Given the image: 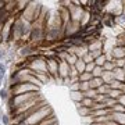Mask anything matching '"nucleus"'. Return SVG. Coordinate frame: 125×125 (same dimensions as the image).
<instances>
[{"label": "nucleus", "instance_id": "f257e3e1", "mask_svg": "<svg viewBox=\"0 0 125 125\" xmlns=\"http://www.w3.org/2000/svg\"><path fill=\"white\" fill-rule=\"evenodd\" d=\"M13 96H18V95H24V93H31V92H38V86L33 83H20L14 88H11Z\"/></svg>", "mask_w": 125, "mask_h": 125}, {"label": "nucleus", "instance_id": "f03ea898", "mask_svg": "<svg viewBox=\"0 0 125 125\" xmlns=\"http://www.w3.org/2000/svg\"><path fill=\"white\" fill-rule=\"evenodd\" d=\"M58 63L54 57L49 58V60H46V64H47V72L51 75H56L58 72Z\"/></svg>", "mask_w": 125, "mask_h": 125}, {"label": "nucleus", "instance_id": "7ed1b4c3", "mask_svg": "<svg viewBox=\"0 0 125 125\" xmlns=\"http://www.w3.org/2000/svg\"><path fill=\"white\" fill-rule=\"evenodd\" d=\"M68 67H70V64L67 63L65 60H61V61L58 63V72H60L61 76H65V75L68 74Z\"/></svg>", "mask_w": 125, "mask_h": 125}, {"label": "nucleus", "instance_id": "20e7f679", "mask_svg": "<svg viewBox=\"0 0 125 125\" xmlns=\"http://www.w3.org/2000/svg\"><path fill=\"white\" fill-rule=\"evenodd\" d=\"M75 67H76V70L82 74V72H85V68H86V63L83 61V60H78L76 61V64H75Z\"/></svg>", "mask_w": 125, "mask_h": 125}, {"label": "nucleus", "instance_id": "39448f33", "mask_svg": "<svg viewBox=\"0 0 125 125\" xmlns=\"http://www.w3.org/2000/svg\"><path fill=\"white\" fill-rule=\"evenodd\" d=\"M100 83H101V79L100 78H93L89 81V85H90V88H97Z\"/></svg>", "mask_w": 125, "mask_h": 125}, {"label": "nucleus", "instance_id": "423d86ee", "mask_svg": "<svg viewBox=\"0 0 125 125\" xmlns=\"http://www.w3.org/2000/svg\"><path fill=\"white\" fill-rule=\"evenodd\" d=\"M92 78H93L92 72H82V74L79 75V79L81 81H86V79H92Z\"/></svg>", "mask_w": 125, "mask_h": 125}, {"label": "nucleus", "instance_id": "0eeeda50", "mask_svg": "<svg viewBox=\"0 0 125 125\" xmlns=\"http://www.w3.org/2000/svg\"><path fill=\"white\" fill-rule=\"evenodd\" d=\"M104 63H106V58H104V56H100V57H97V60H96V65H97V67H101Z\"/></svg>", "mask_w": 125, "mask_h": 125}, {"label": "nucleus", "instance_id": "6e6552de", "mask_svg": "<svg viewBox=\"0 0 125 125\" xmlns=\"http://www.w3.org/2000/svg\"><path fill=\"white\" fill-rule=\"evenodd\" d=\"M8 97V93L6 89H0V99L1 100H6Z\"/></svg>", "mask_w": 125, "mask_h": 125}, {"label": "nucleus", "instance_id": "1a4fd4ad", "mask_svg": "<svg viewBox=\"0 0 125 125\" xmlns=\"http://www.w3.org/2000/svg\"><path fill=\"white\" fill-rule=\"evenodd\" d=\"M96 67V64L95 63H89V64H86V68H85V72H90L92 70Z\"/></svg>", "mask_w": 125, "mask_h": 125}, {"label": "nucleus", "instance_id": "9d476101", "mask_svg": "<svg viewBox=\"0 0 125 125\" xmlns=\"http://www.w3.org/2000/svg\"><path fill=\"white\" fill-rule=\"evenodd\" d=\"M31 51H32V50H31V47H29V46H26V47H24V49H22V51H21V54H24V56H26V54H29Z\"/></svg>", "mask_w": 125, "mask_h": 125}, {"label": "nucleus", "instance_id": "9b49d317", "mask_svg": "<svg viewBox=\"0 0 125 125\" xmlns=\"http://www.w3.org/2000/svg\"><path fill=\"white\" fill-rule=\"evenodd\" d=\"M4 72H6V68H4V65L0 63V79H3V76H4Z\"/></svg>", "mask_w": 125, "mask_h": 125}, {"label": "nucleus", "instance_id": "f8f14e48", "mask_svg": "<svg viewBox=\"0 0 125 125\" xmlns=\"http://www.w3.org/2000/svg\"><path fill=\"white\" fill-rule=\"evenodd\" d=\"M0 118H1V124L3 125H8V117L7 115H1Z\"/></svg>", "mask_w": 125, "mask_h": 125}, {"label": "nucleus", "instance_id": "ddd939ff", "mask_svg": "<svg viewBox=\"0 0 125 125\" xmlns=\"http://www.w3.org/2000/svg\"><path fill=\"white\" fill-rule=\"evenodd\" d=\"M0 60H1V53H0Z\"/></svg>", "mask_w": 125, "mask_h": 125}, {"label": "nucleus", "instance_id": "4468645a", "mask_svg": "<svg viewBox=\"0 0 125 125\" xmlns=\"http://www.w3.org/2000/svg\"><path fill=\"white\" fill-rule=\"evenodd\" d=\"M0 85H1V79H0Z\"/></svg>", "mask_w": 125, "mask_h": 125}, {"label": "nucleus", "instance_id": "2eb2a0df", "mask_svg": "<svg viewBox=\"0 0 125 125\" xmlns=\"http://www.w3.org/2000/svg\"><path fill=\"white\" fill-rule=\"evenodd\" d=\"M0 125H1V122H0Z\"/></svg>", "mask_w": 125, "mask_h": 125}]
</instances>
